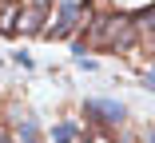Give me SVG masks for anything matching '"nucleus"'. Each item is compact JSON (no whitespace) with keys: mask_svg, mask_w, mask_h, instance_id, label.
Masks as SVG:
<instances>
[{"mask_svg":"<svg viewBox=\"0 0 155 143\" xmlns=\"http://www.w3.org/2000/svg\"><path fill=\"white\" fill-rule=\"evenodd\" d=\"M84 111H87V119H96L104 127H119L123 119H127V107H123L119 99H104V96H91L84 103Z\"/></svg>","mask_w":155,"mask_h":143,"instance_id":"nucleus-1","label":"nucleus"},{"mask_svg":"<svg viewBox=\"0 0 155 143\" xmlns=\"http://www.w3.org/2000/svg\"><path fill=\"white\" fill-rule=\"evenodd\" d=\"M80 16H84V4H60V8H56V20H52V28H48V36H52V40L72 36L76 28H80Z\"/></svg>","mask_w":155,"mask_h":143,"instance_id":"nucleus-2","label":"nucleus"},{"mask_svg":"<svg viewBox=\"0 0 155 143\" xmlns=\"http://www.w3.org/2000/svg\"><path fill=\"white\" fill-rule=\"evenodd\" d=\"M135 20H151V24H135V28H143V44L155 52V8H147V12H139Z\"/></svg>","mask_w":155,"mask_h":143,"instance_id":"nucleus-3","label":"nucleus"},{"mask_svg":"<svg viewBox=\"0 0 155 143\" xmlns=\"http://www.w3.org/2000/svg\"><path fill=\"white\" fill-rule=\"evenodd\" d=\"M16 139H20V143H40V127H36L32 119H20V123H16Z\"/></svg>","mask_w":155,"mask_h":143,"instance_id":"nucleus-4","label":"nucleus"},{"mask_svg":"<svg viewBox=\"0 0 155 143\" xmlns=\"http://www.w3.org/2000/svg\"><path fill=\"white\" fill-rule=\"evenodd\" d=\"M52 143H76V127L72 123H56L52 127Z\"/></svg>","mask_w":155,"mask_h":143,"instance_id":"nucleus-5","label":"nucleus"},{"mask_svg":"<svg viewBox=\"0 0 155 143\" xmlns=\"http://www.w3.org/2000/svg\"><path fill=\"white\" fill-rule=\"evenodd\" d=\"M12 64H20V68H24V72H28V68H32V64H36V60H32V56H28V52H24V48H16V52H12Z\"/></svg>","mask_w":155,"mask_h":143,"instance_id":"nucleus-6","label":"nucleus"},{"mask_svg":"<svg viewBox=\"0 0 155 143\" xmlns=\"http://www.w3.org/2000/svg\"><path fill=\"white\" fill-rule=\"evenodd\" d=\"M76 68H84V72H96L100 64H96V60H91V56H87V52H76Z\"/></svg>","mask_w":155,"mask_h":143,"instance_id":"nucleus-7","label":"nucleus"},{"mask_svg":"<svg viewBox=\"0 0 155 143\" xmlns=\"http://www.w3.org/2000/svg\"><path fill=\"white\" fill-rule=\"evenodd\" d=\"M143 88H147V92H155V68H151V72H143Z\"/></svg>","mask_w":155,"mask_h":143,"instance_id":"nucleus-8","label":"nucleus"},{"mask_svg":"<svg viewBox=\"0 0 155 143\" xmlns=\"http://www.w3.org/2000/svg\"><path fill=\"white\" fill-rule=\"evenodd\" d=\"M147 143H155V127H151V131H147Z\"/></svg>","mask_w":155,"mask_h":143,"instance_id":"nucleus-9","label":"nucleus"},{"mask_svg":"<svg viewBox=\"0 0 155 143\" xmlns=\"http://www.w3.org/2000/svg\"><path fill=\"white\" fill-rule=\"evenodd\" d=\"M0 143H8V135H4V131H0Z\"/></svg>","mask_w":155,"mask_h":143,"instance_id":"nucleus-10","label":"nucleus"}]
</instances>
